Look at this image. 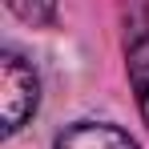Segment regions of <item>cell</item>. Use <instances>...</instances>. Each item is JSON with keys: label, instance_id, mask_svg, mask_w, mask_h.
Here are the masks:
<instances>
[{"label": "cell", "instance_id": "cell-1", "mask_svg": "<svg viewBox=\"0 0 149 149\" xmlns=\"http://www.w3.org/2000/svg\"><path fill=\"white\" fill-rule=\"evenodd\" d=\"M36 101H40L36 73L24 65V56L4 52L0 56V117H4V133H16L36 113Z\"/></svg>", "mask_w": 149, "mask_h": 149}, {"label": "cell", "instance_id": "cell-2", "mask_svg": "<svg viewBox=\"0 0 149 149\" xmlns=\"http://www.w3.org/2000/svg\"><path fill=\"white\" fill-rule=\"evenodd\" d=\"M56 149H137V141L109 121H73L56 133Z\"/></svg>", "mask_w": 149, "mask_h": 149}, {"label": "cell", "instance_id": "cell-3", "mask_svg": "<svg viewBox=\"0 0 149 149\" xmlns=\"http://www.w3.org/2000/svg\"><path fill=\"white\" fill-rule=\"evenodd\" d=\"M129 73H133V85H137L141 113L149 117V20H141L129 36Z\"/></svg>", "mask_w": 149, "mask_h": 149}, {"label": "cell", "instance_id": "cell-4", "mask_svg": "<svg viewBox=\"0 0 149 149\" xmlns=\"http://www.w3.org/2000/svg\"><path fill=\"white\" fill-rule=\"evenodd\" d=\"M8 8L28 24H52L56 16V0H8Z\"/></svg>", "mask_w": 149, "mask_h": 149}]
</instances>
